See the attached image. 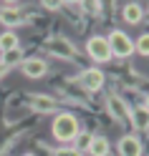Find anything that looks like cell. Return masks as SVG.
I'll return each mask as SVG.
<instances>
[{"label": "cell", "mask_w": 149, "mask_h": 156, "mask_svg": "<svg viewBox=\"0 0 149 156\" xmlns=\"http://www.w3.org/2000/svg\"><path fill=\"white\" fill-rule=\"evenodd\" d=\"M78 133H81V129H78V119L73 113H58L56 116V121H53V136L58 141L68 144V141H73Z\"/></svg>", "instance_id": "1"}, {"label": "cell", "mask_w": 149, "mask_h": 156, "mask_svg": "<svg viewBox=\"0 0 149 156\" xmlns=\"http://www.w3.org/2000/svg\"><path fill=\"white\" fill-rule=\"evenodd\" d=\"M106 41H109V48H111V55L116 58H129L134 53V41L124 30H111Z\"/></svg>", "instance_id": "2"}, {"label": "cell", "mask_w": 149, "mask_h": 156, "mask_svg": "<svg viewBox=\"0 0 149 156\" xmlns=\"http://www.w3.org/2000/svg\"><path fill=\"white\" fill-rule=\"evenodd\" d=\"M86 53L94 58L96 63H106L111 61V48H109V41L104 35H94L86 41Z\"/></svg>", "instance_id": "3"}, {"label": "cell", "mask_w": 149, "mask_h": 156, "mask_svg": "<svg viewBox=\"0 0 149 156\" xmlns=\"http://www.w3.org/2000/svg\"><path fill=\"white\" fill-rule=\"evenodd\" d=\"M48 53L56 55V58H63V61H73V58H78L76 45L68 41V38H53V41H48Z\"/></svg>", "instance_id": "4"}, {"label": "cell", "mask_w": 149, "mask_h": 156, "mask_svg": "<svg viewBox=\"0 0 149 156\" xmlns=\"http://www.w3.org/2000/svg\"><path fill=\"white\" fill-rule=\"evenodd\" d=\"M78 83H81L86 91H101L104 88V73L99 71V68H86V71H81V76H78Z\"/></svg>", "instance_id": "5"}, {"label": "cell", "mask_w": 149, "mask_h": 156, "mask_svg": "<svg viewBox=\"0 0 149 156\" xmlns=\"http://www.w3.org/2000/svg\"><path fill=\"white\" fill-rule=\"evenodd\" d=\"M119 154L121 156H142V141L136 139V133H126L119 141Z\"/></svg>", "instance_id": "6"}, {"label": "cell", "mask_w": 149, "mask_h": 156, "mask_svg": "<svg viewBox=\"0 0 149 156\" xmlns=\"http://www.w3.org/2000/svg\"><path fill=\"white\" fill-rule=\"evenodd\" d=\"M31 106H33V111H38V113H56L58 111V101L51 98V96H46V93H35L31 98Z\"/></svg>", "instance_id": "7"}, {"label": "cell", "mask_w": 149, "mask_h": 156, "mask_svg": "<svg viewBox=\"0 0 149 156\" xmlns=\"http://www.w3.org/2000/svg\"><path fill=\"white\" fill-rule=\"evenodd\" d=\"M46 71H48V63L43 58H28V61H23V73L28 78H43Z\"/></svg>", "instance_id": "8"}, {"label": "cell", "mask_w": 149, "mask_h": 156, "mask_svg": "<svg viewBox=\"0 0 149 156\" xmlns=\"http://www.w3.org/2000/svg\"><path fill=\"white\" fill-rule=\"evenodd\" d=\"M109 111H111V116L116 121H121V123H129V111L126 108V103H124V98H119V96H111L109 98Z\"/></svg>", "instance_id": "9"}, {"label": "cell", "mask_w": 149, "mask_h": 156, "mask_svg": "<svg viewBox=\"0 0 149 156\" xmlns=\"http://www.w3.org/2000/svg\"><path fill=\"white\" fill-rule=\"evenodd\" d=\"M129 123H132L136 131H149V111L144 108V106L134 108L132 113H129Z\"/></svg>", "instance_id": "10"}, {"label": "cell", "mask_w": 149, "mask_h": 156, "mask_svg": "<svg viewBox=\"0 0 149 156\" xmlns=\"http://www.w3.org/2000/svg\"><path fill=\"white\" fill-rule=\"evenodd\" d=\"M121 15H124V20L129 25H136V23H142V18H144V8L136 5V3H129V5H124Z\"/></svg>", "instance_id": "11"}, {"label": "cell", "mask_w": 149, "mask_h": 156, "mask_svg": "<svg viewBox=\"0 0 149 156\" xmlns=\"http://www.w3.org/2000/svg\"><path fill=\"white\" fill-rule=\"evenodd\" d=\"M86 151L91 154V156H109V151H111V146H109V141L104 139V136H94Z\"/></svg>", "instance_id": "12"}, {"label": "cell", "mask_w": 149, "mask_h": 156, "mask_svg": "<svg viewBox=\"0 0 149 156\" xmlns=\"http://www.w3.org/2000/svg\"><path fill=\"white\" fill-rule=\"evenodd\" d=\"M20 48V43H18V35L13 30H5V33H0V51L5 53H10V51H18Z\"/></svg>", "instance_id": "13"}, {"label": "cell", "mask_w": 149, "mask_h": 156, "mask_svg": "<svg viewBox=\"0 0 149 156\" xmlns=\"http://www.w3.org/2000/svg\"><path fill=\"white\" fill-rule=\"evenodd\" d=\"M0 23L3 25H20L23 23V18H20V13L18 10H8V8H0Z\"/></svg>", "instance_id": "14"}, {"label": "cell", "mask_w": 149, "mask_h": 156, "mask_svg": "<svg viewBox=\"0 0 149 156\" xmlns=\"http://www.w3.org/2000/svg\"><path fill=\"white\" fill-rule=\"evenodd\" d=\"M134 51H136L139 55H149V33H144V35H139V38H136Z\"/></svg>", "instance_id": "15"}, {"label": "cell", "mask_w": 149, "mask_h": 156, "mask_svg": "<svg viewBox=\"0 0 149 156\" xmlns=\"http://www.w3.org/2000/svg\"><path fill=\"white\" fill-rule=\"evenodd\" d=\"M91 139H94L91 133H78V136H76V146H73V149H78V151H81V149H88Z\"/></svg>", "instance_id": "16"}, {"label": "cell", "mask_w": 149, "mask_h": 156, "mask_svg": "<svg viewBox=\"0 0 149 156\" xmlns=\"http://www.w3.org/2000/svg\"><path fill=\"white\" fill-rule=\"evenodd\" d=\"M81 8H86L88 13H96V15L101 13V3H99V0H88V3H84Z\"/></svg>", "instance_id": "17"}, {"label": "cell", "mask_w": 149, "mask_h": 156, "mask_svg": "<svg viewBox=\"0 0 149 156\" xmlns=\"http://www.w3.org/2000/svg\"><path fill=\"white\" fill-rule=\"evenodd\" d=\"M53 156H81V151H78V149H68V146H66V149H58Z\"/></svg>", "instance_id": "18"}, {"label": "cell", "mask_w": 149, "mask_h": 156, "mask_svg": "<svg viewBox=\"0 0 149 156\" xmlns=\"http://www.w3.org/2000/svg\"><path fill=\"white\" fill-rule=\"evenodd\" d=\"M18 58H20V48H18V51H10V53H5L3 63H13V61H18Z\"/></svg>", "instance_id": "19"}, {"label": "cell", "mask_w": 149, "mask_h": 156, "mask_svg": "<svg viewBox=\"0 0 149 156\" xmlns=\"http://www.w3.org/2000/svg\"><path fill=\"white\" fill-rule=\"evenodd\" d=\"M46 8H51V10H58L61 5H58V3H53V0H46Z\"/></svg>", "instance_id": "20"}, {"label": "cell", "mask_w": 149, "mask_h": 156, "mask_svg": "<svg viewBox=\"0 0 149 156\" xmlns=\"http://www.w3.org/2000/svg\"><path fill=\"white\" fill-rule=\"evenodd\" d=\"M144 108H147V111H149V96H147V103H144Z\"/></svg>", "instance_id": "21"}, {"label": "cell", "mask_w": 149, "mask_h": 156, "mask_svg": "<svg viewBox=\"0 0 149 156\" xmlns=\"http://www.w3.org/2000/svg\"><path fill=\"white\" fill-rule=\"evenodd\" d=\"M25 156H33V154H25Z\"/></svg>", "instance_id": "22"}]
</instances>
